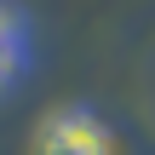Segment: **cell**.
Here are the masks:
<instances>
[{
	"mask_svg": "<svg viewBox=\"0 0 155 155\" xmlns=\"http://www.w3.org/2000/svg\"><path fill=\"white\" fill-rule=\"evenodd\" d=\"M35 155H121V138L92 104H58L35 127Z\"/></svg>",
	"mask_w": 155,
	"mask_h": 155,
	"instance_id": "cell-1",
	"label": "cell"
},
{
	"mask_svg": "<svg viewBox=\"0 0 155 155\" xmlns=\"http://www.w3.org/2000/svg\"><path fill=\"white\" fill-rule=\"evenodd\" d=\"M23 69H29V46H17V40H0V92H6V86L23 75Z\"/></svg>",
	"mask_w": 155,
	"mask_h": 155,
	"instance_id": "cell-3",
	"label": "cell"
},
{
	"mask_svg": "<svg viewBox=\"0 0 155 155\" xmlns=\"http://www.w3.org/2000/svg\"><path fill=\"white\" fill-rule=\"evenodd\" d=\"M0 40L29 46V17H23V6H17V0H0Z\"/></svg>",
	"mask_w": 155,
	"mask_h": 155,
	"instance_id": "cell-2",
	"label": "cell"
}]
</instances>
